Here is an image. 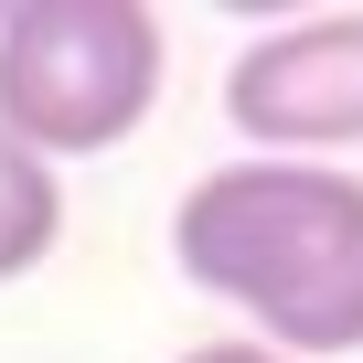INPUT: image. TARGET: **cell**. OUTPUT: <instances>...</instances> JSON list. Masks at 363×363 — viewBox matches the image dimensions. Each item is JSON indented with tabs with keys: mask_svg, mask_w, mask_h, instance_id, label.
<instances>
[{
	"mask_svg": "<svg viewBox=\"0 0 363 363\" xmlns=\"http://www.w3.org/2000/svg\"><path fill=\"white\" fill-rule=\"evenodd\" d=\"M171 267L246 310L278 363L363 352V171L342 160H214L171 203Z\"/></svg>",
	"mask_w": 363,
	"mask_h": 363,
	"instance_id": "cell-1",
	"label": "cell"
},
{
	"mask_svg": "<svg viewBox=\"0 0 363 363\" xmlns=\"http://www.w3.org/2000/svg\"><path fill=\"white\" fill-rule=\"evenodd\" d=\"M171 33L150 0H22L0 11V139L33 160H96L150 128Z\"/></svg>",
	"mask_w": 363,
	"mask_h": 363,
	"instance_id": "cell-2",
	"label": "cell"
},
{
	"mask_svg": "<svg viewBox=\"0 0 363 363\" xmlns=\"http://www.w3.org/2000/svg\"><path fill=\"white\" fill-rule=\"evenodd\" d=\"M225 128L246 139V160L363 150V11H310L257 33L225 65Z\"/></svg>",
	"mask_w": 363,
	"mask_h": 363,
	"instance_id": "cell-3",
	"label": "cell"
},
{
	"mask_svg": "<svg viewBox=\"0 0 363 363\" xmlns=\"http://www.w3.org/2000/svg\"><path fill=\"white\" fill-rule=\"evenodd\" d=\"M65 235V182L54 160H33L22 139H0V278H33Z\"/></svg>",
	"mask_w": 363,
	"mask_h": 363,
	"instance_id": "cell-4",
	"label": "cell"
},
{
	"mask_svg": "<svg viewBox=\"0 0 363 363\" xmlns=\"http://www.w3.org/2000/svg\"><path fill=\"white\" fill-rule=\"evenodd\" d=\"M171 363H278L257 331H225V342H193V352H171Z\"/></svg>",
	"mask_w": 363,
	"mask_h": 363,
	"instance_id": "cell-5",
	"label": "cell"
}]
</instances>
